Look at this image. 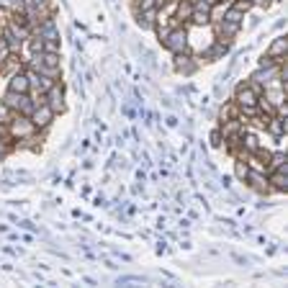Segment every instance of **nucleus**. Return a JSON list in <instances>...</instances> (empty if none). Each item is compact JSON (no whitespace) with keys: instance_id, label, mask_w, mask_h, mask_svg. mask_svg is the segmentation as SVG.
I'll return each mask as SVG.
<instances>
[{"instance_id":"f257e3e1","label":"nucleus","mask_w":288,"mask_h":288,"mask_svg":"<svg viewBox=\"0 0 288 288\" xmlns=\"http://www.w3.org/2000/svg\"><path fill=\"white\" fill-rule=\"evenodd\" d=\"M185 31H173L170 36H167V42H165V46L167 49H173V52H183L185 49Z\"/></svg>"},{"instance_id":"f03ea898","label":"nucleus","mask_w":288,"mask_h":288,"mask_svg":"<svg viewBox=\"0 0 288 288\" xmlns=\"http://www.w3.org/2000/svg\"><path fill=\"white\" fill-rule=\"evenodd\" d=\"M52 116H54L52 108L42 106V108H36V113H34V124H36V126H46L49 121H52Z\"/></svg>"},{"instance_id":"7ed1b4c3","label":"nucleus","mask_w":288,"mask_h":288,"mask_svg":"<svg viewBox=\"0 0 288 288\" xmlns=\"http://www.w3.org/2000/svg\"><path fill=\"white\" fill-rule=\"evenodd\" d=\"M237 98H240V103H242L244 108H252V106H255V101H257V95H255L252 88H240V93H237Z\"/></svg>"},{"instance_id":"20e7f679","label":"nucleus","mask_w":288,"mask_h":288,"mask_svg":"<svg viewBox=\"0 0 288 288\" xmlns=\"http://www.w3.org/2000/svg\"><path fill=\"white\" fill-rule=\"evenodd\" d=\"M28 85H31V83H28L26 75H13V77H11V90H13V93H26Z\"/></svg>"},{"instance_id":"39448f33","label":"nucleus","mask_w":288,"mask_h":288,"mask_svg":"<svg viewBox=\"0 0 288 288\" xmlns=\"http://www.w3.org/2000/svg\"><path fill=\"white\" fill-rule=\"evenodd\" d=\"M52 111H57V108H62V88H52Z\"/></svg>"},{"instance_id":"423d86ee","label":"nucleus","mask_w":288,"mask_h":288,"mask_svg":"<svg viewBox=\"0 0 288 288\" xmlns=\"http://www.w3.org/2000/svg\"><path fill=\"white\" fill-rule=\"evenodd\" d=\"M28 132H31V126H28V124L23 121V118H18V121L13 124V134H18V136H23V134H28Z\"/></svg>"},{"instance_id":"0eeeda50","label":"nucleus","mask_w":288,"mask_h":288,"mask_svg":"<svg viewBox=\"0 0 288 288\" xmlns=\"http://www.w3.org/2000/svg\"><path fill=\"white\" fill-rule=\"evenodd\" d=\"M281 52H286V39H278V42L273 44V49H270V54H281Z\"/></svg>"},{"instance_id":"6e6552de","label":"nucleus","mask_w":288,"mask_h":288,"mask_svg":"<svg viewBox=\"0 0 288 288\" xmlns=\"http://www.w3.org/2000/svg\"><path fill=\"white\" fill-rule=\"evenodd\" d=\"M273 183H275L278 188H286V175H283V167H281V173H278V175L273 177Z\"/></svg>"},{"instance_id":"1a4fd4ad","label":"nucleus","mask_w":288,"mask_h":288,"mask_svg":"<svg viewBox=\"0 0 288 288\" xmlns=\"http://www.w3.org/2000/svg\"><path fill=\"white\" fill-rule=\"evenodd\" d=\"M8 52H11V46H8V42H3V39H0V59L8 57Z\"/></svg>"},{"instance_id":"9d476101","label":"nucleus","mask_w":288,"mask_h":288,"mask_svg":"<svg viewBox=\"0 0 288 288\" xmlns=\"http://www.w3.org/2000/svg\"><path fill=\"white\" fill-rule=\"evenodd\" d=\"M237 175H240V177H247L250 173H247V167H242V165H240V167H237Z\"/></svg>"},{"instance_id":"9b49d317","label":"nucleus","mask_w":288,"mask_h":288,"mask_svg":"<svg viewBox=\"0 0 288 288\" xmlns=\"http://www.w3.org/2000/svg\"><path fill=\"white\" fill-rule=\"evenodd\" d=\"M34 3H44V0H34Z\"/></svg>"}]
</instances>
